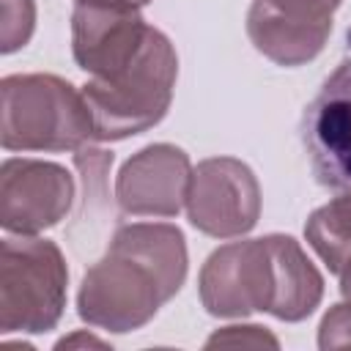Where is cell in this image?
Instances as JSON below:
<instances>
[{
	"label": "cell",
	"mask_w": 351,
	"mask_h": 351,
	"mask_svg": "<svg viewBox=\"0 0 351 351\" xmlns=\"http://www.w3.org/2000/svg\"><path fill=\"white\" fill-rule=\"evenodd\" d=\"M186 239L167 222H132L112 233L107 252L85 271L77 313L107 332L145 326L186 280Z\"/></svg>",
	"instance_id": "1"
},
{
	"label": "cell",
	"mask_w": 351,
	"mask_h": 351,
	"mask_svg": "<svg viewBox=\"0 0 351 351\" xmlns=\"http://www.w3.org/2000/svg\"><path fill=\"white\" fill-rule=\"evenodd\" d=\"M178 55L170 38L148 27L137 55L110 77H90L82 88L93 118V140H126L156 126L173 101Z\"/></svg>",
	"instance_id": "2"
},
{
	"label": "cell",
	"mask_w": 351,
	"mask_h": 351,
	"mask_svg": "<svg viewBox=\"0 0 351 351\" xmlns=\"http://www.w3.org/2000/svg\"><path fill=\"white\" fill-rule=\"evenodd\" d=\"M93 140L82 90L55 74H8L0 82V143L5 151H74Z\"/></svg>",
	"instance_id": "3"
},
{
	"label": "cell",
	"mask_w": 351,
	"mask_h": 351,
	"mask_svg": "<svg viewBox=\"0 0 351 351\" xmlns=\"http://www.w3.org/2000/svg\"><path fill=\"white\" fill-rule=\"evenodd\" d=\"M66 285L69 269L55 241L5 236L0 241V332L52 329L66 307Z\"/></svg>",
	"instance_id": "4"
},
{
	"label": "cell",
	"mask_w": 351,
	"mask_h": 351,
	"mask_svg": "<svg viewBox=\"0 0 351 351\" xmlns=\"http://www.w3.org/2000/svg\"><path fill=\"white\" fill-rule=\"evenodd\" d=\"M200 304L217 318H244L269 313L277 302L274 252L269 236L230 241L214 250L197 277Z\"/></svg>",
	"instance_id": "5"
},
{
	"label": "cell",
	"mask_w": 351,
	"mask_h": 351,
	"mask_svg": "<svg viewBox=\"0 0 351 351\" xmlns=\"http://www.w3.org/2000/svg\"><path fill=\"white\" fill-rule=\"evenodd\" d=\"M189 225L211 239L250 233L261 217V184L236 156H211L192 167L186 189Z\"/></svg>",
	"instance_id": "6"
},
{
	"label": "cell",
	"mask_w": 351,
	"mask_h": 351,
	"mask_svg": "<svg viewBox=\"0 0 351 351\" xmlns=\"http://www.w3.org/2000/svg\"><path fill=\"white\" fill-rule=\"evenodd\" d=\"M74 200V178L58 162L11 156L0 167V225L16 236H36L58 225Z\"/></svg>",
	"instance_id": "7"
},
{
	"label": "cell",
	"mask_w": 351,
	"mask_h": 351,
	"mask_svg": "<svg viewBox=\"0 0 351 351\" xmlns=\"http://www.w3.org/2000/svg\"><path fill=\"white\" fill-rule=\"evenodd\" d=\"M302 143L318 184L351 189V58L324 80L304 107Z\"/></svg>",
	"instance_id": "8"
},
{
	"label": "cell",
	"mask_w": 351,
	"mask_h": 351,
	"mask_svg": "<svg viewBox=\"0 0 351 351\" xmlns=\"http://www.w3.org/2000/svg\"><path fill=\"white\" fill-rule=\"evenodd\" d=\"M335 11L326 0H252L247 36L271 63L302 66L324 49Z\"/></svg>",
	"instance_id": "9"
},
{
	"label": "cell",
	"mask_w": 351,
	"mask_h": 351,
	"mask_svg": "<svg viewBox=\"0 0 351 351\" xmlns=\"http://www.w3.org/2000/svg\"><path fill=\"white\" fill-rule=\"evenodd\" d=\"M192 165L184 148L154 143L132 154L115 178L118 208L129 217H176L186 203Z\"/></svg>",
	"instance_id": "10"
},
{
	"label": "cell",
	"mask_w": 351,
	"mask_h": 351,
	"mask_svg": "<svg viewBox=\"0 0 351 351\" xmlns=\"http://www.w3.org/2000/svg\"><path fill=\"white\" fill-rule=\"evenodd\" d=\"M148 27L140 8L77 3L71 14L74 60L90 77H110L137 55Z\"/></svg>",
	"instance_id": "11"
},
{
	"label": "cell",
	"mask_w": 351,
	"mask_h": 351,
	"mask_svg": "<svg viewBox=\"0 0 351 351\" xmlns=\"http://www.w3.org/2000/svg\"><path fill=\"white\" fill-rule=\"evenodd\" d=\"M277 274V302L271 315L280 321H304L324 299V277L315 263L304 255L296 239L269 233Z\"/></svg>",
	"instance_id": "12"
},
{
	"label": "cell",
	"mask_w": 351,
	"mask_h": 351,
	"mask_svg": "<svg viewBox=\"0 0 351 351\" xmlns=\"http://www.w3.org/2000/svg\"><path fill=\"white\" fill-rule=\"evenodd\" d=\"M304 239L326 269L340 274V269L351 261V189L310 214L304 222Z\"/></svg>",
	"instance_id": "13"
},
{
	"label": "cell",
	"mask_w": 351,
	"mask_h": 351,
	"mask_svg": "<svg viewBox=\"0 0 351 351\" xmlns=\"http://www.w3.org/2000/svg\"><path fill=\"white\" fill-rule=\"evenodd\" d=\"M36 27L33 0H0V52L11 55L22 49Z\"/></svg>",
	"instance_id": "14"
},
{
	"label": "cell",
	"mask_w": 351,
	"mask_h": 351,
	"mask_svg": "<svg viewBox=\"0 0 351 351\" xmlns=\"http://www.w3.org/2000/svg\"><path fill=\"white\" fill-rule=\"evenodd\" d=\"M351 346V299L332 304L318 324V348H348Z\"/></svg>",
	"instance_id": "15"
},
{
	"label": "cell",
	"mask_w": 351,
	"mask_h": 351,
	"mask_svg": "<svg viewBox=\"0 0 351 351\" xmlns=\"http://www.w3.org/2000/svg\"><path fill=\"white\" fill-rule=\"evenodd\" d=\"M217 346H228V348H277L280 340L266 332L263 326L258 324H244V326H225V329H217L208 340H206V348H217Z\"/></svg>",
	"instance_id": "16"
},
{
	"label": "cell",
	"mask_w": 351,
	"mask_h": 351,
	"mask_svg": "<svg viewBox=\"0 0 351 351\" xmlns=\"http://www.w3.org/2000/svg\"><path fill=\"white\" fill-rule=\"evenodd\" d=\"M71 346H99V348H104V343L90 337V335H74V337H63L58 343V348H71Z\"/></svg>",
	"instance_id": "17"
},
{
	"label": "cell",
	"mask_w": 351,
	"mask_h": 351,
	"mask_svg": "<svg viewBox=\"0 0 351 351\" xmlns=\"http://www.w3.org/2000/svg\"><path fill=\"white\" fill-rule=\"evenodd\" d=\"M77 3H99V5H126V8H143L151 0H77Z\"/></svg>",
	"instance_id": "18"
},
{
	"label": "cell",
	"mask_w": 351,
	"mask_h": 351,
	"mask_svg": "<svg viewBox=\"0 0 351 351\" xmlns=\"http://www.w3.org/2000/svg\"><path fill=\"white\" fill-rule=\"evenodd\" d=\"M340 293L343 299H351V261L340 269Z\"/></svg>",
	"instance_id": "19"
},
{
	"label": "cell",
	"mask_w": 351,
	"mask_h": 351,
	"mask_svg": "<svg viewBox=\"0 0 351 351\" xmlns=\"http://www.w3.org/2000/svg\"><path fill=\"white\" fill-rule=\"evenodd\" d=\"M326 3H332V5H335V8H337V5H340V3H343V0H326Z\"/></svg>",
	"instance_id": "20"
}]
</instances>
